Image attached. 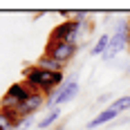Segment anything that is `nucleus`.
<instances>
[{
	"label": "nucleus",
	"instance_id": "obj_2",
	"mask_svg": "<svg viewBox=\"0 0 130 130\" xmlns=\"http://www.w3.org/2000/svg\"><path fill=\"white\" fill-rule=\"evenodd\" d=\"M128 43H130V23L128 20H119L115 34L110 36V45H108V50H105V54L101 56V58H103L105 63L115 61L119 54L128 47Z\"/></svg>",
	"mask_w": 130,
	"mask_h": 130
},
{
	"label": "nucleus",
	"instance_id": "obj_17",
	"mask_svg": "<svg viewBox=\"0 0 130 130\" xmlns=\"http://www.w3.org/2000/svg\"><path fill=\"white\" fill-rule=\"evenodd\" d=\"M128 50H130V43H128Z\"/></svg>",
	"mask_w": 130,
	"mask_h": 130
},
{
	"label": "nucleus",
	"instance_id": "obj_4",
	"mask_svg": "<svg viewBox=\"0 0 130 130\" xmlns=\"http://www.w3.org/2000/svg\"><path fill=\"white\" fill-rule=\"evenodd\" d=\"M76 52H78V45H72V43H67V40H63V43H58V40H47V45H45V54L52 56L54 61H58L63 67L76 56Z\"/></svg>",
	"mask_w": 130,
	"mask_h": 130
},
{
	"label": "nucleus",
	"instance_id": "obj_6",
	"mask_svg": "<svg viewBox=\"0 0 130 130\" xmlns=\"http://www.w3.org/2000/svg\"><path fill=\"white\" fill-rule=\"evenodd\" d=\"M45 105H47L45 94H40V92H31L25 101H23L20 110H18V115H20V117H34V115H36L38 110H43Z\"/></svg>",
	"mask_w": 130,
	"mask_h": 130
},
{
	"label": "nucleus",
	"instance_id": "obj_10",
	"mask_svg": "<svg viewBox=\"0 0 130 130\" xmlns=\"http://www.w3.org/2000/svg\"><path fill=\"white\" fill-rule=\"evenodd\" d=\"M18 121H20V115H18V112L0 110V130H13V128H18Z\"/></svg>",
	"mask_w": 130,
	"mask_h": 130
},
{
	"label": "nucleus",
	"instance_id": "obj_12",
	"mask_svg": "<svg viewBox=\"0 0 130 130\" xmlns=\"http://www.w3.org/2000/svg\"><path fill=\"white\" fill-rule=\"evenodd\" d=\"M108 45H110V34H101L99 38L94 40V45H92V56H103L105 50H108Z\"/></svg>",
	"mask_w": 130,
	"mask_h": 130
},
{
	"label": "nucleus",
	"instance_id": "obj_5",
	"mask_svg": "<svg viewBox=\"0 0 130 130\" xmlns=\"http://www.w3.org/2000/svg\"><path fill=\"white\" fill-rule=\"evenodd\" d=\"M76 94H78V81H74V78H72V81H65L56 92H52L50 96H45V99H47L45 110H52V108H58V105L67 103V101L76 99Z\"/></svg>",
	"mask_w": 130,
	"mask_h": 130
},
{
	"label": "nucleus",
	"instance_id": "obj_1",
	"mask_svg": "<svg viewBox=\"0 0 130 130\" xmlns=\"http://www.w3.org/2000/svg\"><path fill=\"white\" fill-rule=\"evenodd\" d=\"M23 83L31 92H40V94L50 96L52 92H56L65 83V74L63 72H47V70H40L36 65H27L23 70Z\"/></svg>",
	"mask_w": 130,
	"mask_h": 130
},
{
	"label": "nucleus",
	"instance_id": "obj_14",
	"mask_svg": "<svg viewBox=\"0 0 130 130\" xmlns=\"http://www.w3.org/2000/svg\"><path fill=\"white\" fill-rule=\"evenodd\" d=\"M108 101H110V103H112V101H115V99H112V94H110V92H105V94H101V96H99V103H108Z\"/></svg>",
	"mask_w": 130,
	"mask_h": 130
},
{
	"label": "nucleus",
	"instance_id": "obj_13",
	"mask_svg": "<svg viewBox=\"0 0 130 130\" xmlns=\"http://www.w3.org/2000/svg\"><path fill=\"white\" fill-rule=\"evenodd\" d=\"M108 108H112V110L119 112V115H121V112H126V110H130V94H126V96H117V99L108 105Z\"/></svg>",
	"mask_w": 130,
	"mask_h": 130
},
{
	"label": "nucleus",
	"instance_id": "obj_16",
	"mask_svg": "<svg viewBox=\"0 0 130 130\" xmlns=\"http://www.w3.org/2000/svg\"><path fill=\"white\" fill-rule=\"evenodd\" d=\"M13 130H29L27 126H18V128H13Z\"/></svg>",
	"mask_w": 130,
	"mask_h": 130
},
{
	"label": "nucleus",
	"instance_id": "obj_9",
	"mask_svg": "<svg viewBox=\"0 0 130 130\" xmlns=\"http://www.w3.org/2000/svg\"><path fill=\"white\" fill-rule=\"evenodd\" d=\"M34 65L40 67V70H47V72H63V65L58 63V61H54L52 56H47V54H40Z\"/></svg>",
	"mask_w": 130,
	"mask_h": 130
},
{
	"label": "nucleus",
	"instance_id": "obj_7",
	"mask_svg": "<svg viewBox=\"0 0 130 130\" xmlns=\"http://www.w3.org/2000/svg\"><path fill=\"white\" fill-rule=\"evenodd\" d=\"M117 117H119V112H115L112 108H103L94 119H90L85 123V130H94V128H99V126H103V123H112Z\"/></svg>",
	"mask_w": 130,
	"mask_h": 130
},
{
	"label": "nucleus",
	"instance_id": "obj_15",
	"mask_svg": "<svg viewBox=\"0 0 130 130\" xmlns=\"http://www.w3.org/2000/svg\"><path fill=\"white\" fill-rule=\"evenodd\" d=\"M52 130H65V126H63V123H61V126H54Z\"/></svg>",
	"mask_w": 130,
	"mask_h": 130
},
{
	"label": "nucleus",
	"instance_id": "obj_3",
	"mask_svg": "<svg viewBox=\"0 0 130 130\" xmlns=\"http://www.w3.org/2000/svg\"><path fill=\"white\" fill-rule=\"evenodd\" d=\"M83 31V25H78L76 20H63V23H58V25L52 29V34H50V40H58V43H72V45H78V38L83 36L81 34Z\"/></svg>",
	"mask_w": 130,
	"mask_h": 130
},
{
	"label": "nucleus",
	"instance_id": "obj_11",
	"mask_svg": "<svg viewBox=\"0 0 130 130\" xmlns=\"http://www.w3.org/2000/svg\"><path fill=\"white\" fill-rule=\"evenodd\" d=\"M5 94H9L11 99H16V101H20V103H23L27 96L31 94V90L27 88L25 83H11V85H9V90L5 92Z\"/></svg>",
	"mask_w": 130,
	"mask_h": 130
},
{
	"label": "nucleus",
	"instance_id": "obj_8",
	"mask_svg": "<svg viewBox=\"0 0 130 130\" xmlns=\"http://www.w3.org/2000/svg\"><path fill=\"white\" fill-rule=\"evenodd\" d=\"M58 119H61V108H52V110H47V112L43 115V119H40L36 126H38L40 130H52Z\"/></svg>",
	"mask_w": 130,
	"mask_h": 130
}]
</instances>
